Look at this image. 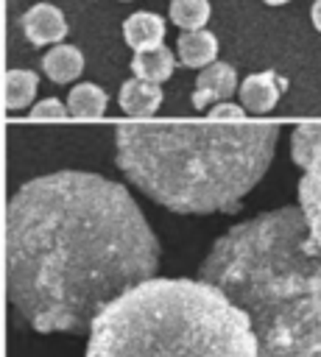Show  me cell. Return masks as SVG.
Returning <instances> with one entry per match:
<instances>
[{
  "label": "cell",
  "instance_id": "6",
  "mask_svg": "<svg viewBox=\"0 0 321 357\" xmlns=\"http://www.w3.org/2000/svg\"><path fill=\"white\" fill-rule=\"evenodd\" d=\"M237 89V75L234 67L226 61H215L209 67H204L195 78V89H193V106L195 109H207V106H218L223 103L232 92Z\"/></svg>",
  "mask_w": 321,
  "mask_h": 357
},
{
  "label": "cell",
  "instance_id": "18",
  "mask_svg": "<svg viewBox=\"0 0 321 357\" xmlns=\"http://www.w3.org/2000/svg\"><path fill=\"white\" fill-rule=\"evenodd\" d=\"M207 114L212 120H243V106H237V103H218Z\"/></svg>",
  "mask_w": 321,
  "mask_h": 357
},
{
  "label": "cell",
  "instance_id": "13",
  "mask_svg": "<svg viewBox=\"0 0 321 357\" xmlns=\"http://www.w3.org/2000/svg\"><path fill=\"white\" fill-rule=\"evenodd\" d=\"M173 67H176V56L165 45L151 47V50H140L131 59L134 78H142V81H151V84L167 81L173 75Z\"/></svg>",
  "mask_w": 321,
  "mask_h": 357
},
{
  "label": "cell",
  "instance_id": "20",
  "mask_svg": "<svg viewBox=\"0 0 321 357\" xmlns=\"http://www.w3.org/2000/svg\"><path fill=\"white\" fill-rule=\"evenodd\" d=\"M262 3H268V6H282V3H288V0H262Z\"/></svg>",
  "mask_w": 321,
  "mask_h": 357
},
{
  "label": "cell",
  "instance_id": "7",
  "mask_svg": "<svg viewBox=\"0 0 321 357\" xmlns=\"http://www.w3.org/2000/svg\"><path fill=\"white\" fill-rule=\"evenodd\" d=\"M22 31L31 45H56L67 36V20L56 6L36 3L22 14Z\"/></svg>",
  "mask_w": 321,
  "mask_h": 357
},
{
  "label": "cell",
  "instance_id": "10",
  "mask_svg": "<svg viewBox=\"0 0 321 357\" xmlns=\"http://www.w3.org/2000/svg\"><path fill=\"white\" fill-rule=\"evenodd\" d=\"M162 106V89L159 84L142 81V78H128L120 86V109L131 117H148Z\"/></svg>",
  "mask_w": 321,
  "mask_h": 357
},
{
  "label": "cell",
  "instance_id": "9",
  "mask_svg": "<svg viewBox=\"0 0 321 357\" xmlns=\"http://www.w3.org/2000/svg\"><path fill=\"white\" fill-rule=\"evenodd\" d=\"M123 39L137 53L159 47L165 39V20L159 14H151V11H137L123 22Z\"/></svg>",
  "mask_w": 321,
  "mask_h": 357
},
{
  "label": "cell",
  "instance_id": "5",
  "mask_svg": "<svg viewBox=\"0 0 321 357\" xmlns=\"http://www.w3.org/2000/svg\"><path fill=\"white\" fill-rule=\"evenodd\" d=\"M290 153L304 170L299 178V206L315 245L321 248V123H299L293 128Z\"/></svg>",
  "mask_w": 321,
  "mask_h": 357
},
{
  "label": "cell",
  "instance_id": "1",
  "mask_svg": "<svg viewBox=\"0 0 321 357\" xmlns=\"http://www.w3.org/2000/svg\"><path fill=\"white\" fill-rule=\"evenodd\" d=\"M6 268L8 301L31 329L89 335L112 301L156 279L159 240L123 184L59 170L11 195Z\"/></svg>",
  "mask_w": 321,
  "mask_h": 357
},
{
  "label": "cell",
  "instance_id": "21",
  "mask_svg": "<svg viewBox=\"0 0 321 357\" xmlns=\"http://www.w3.org/2000/svg\"><path fill=\"white\" fill-rule=\"evenodd\" d=\"M123 3H126V0H123Z\"/></svg>",
  "mask_w": 321,
  "mask_h": 357
},
{
  "label": "cell",
  "instance_id": "16",
  "mask_svg": "<svg viewBox=\"0 0 321 357\" xmlns=\"http://www.w3.org/2000/svg\"><path fill=\"white\" fill-rule=\"evenodd\" d=\"M209 20V0H170V22L184 31H204Z\"/></svg>",
  "mask_w": 321,
  "mask_h": 357
},
{
  "label": "cell",
  "instance_id": "11",
  "mask_svg": "<svg viewBox=\"0 0 321 357\" xmlns=\"http://www.w3.org/2000/svg\"><path fill=\"white\" fill-rule=\"evenodd\" d=\"M176 53H179V61L184 67H209L215 64V56H218V39L209 33V31H184L176 42Z\"/></svg>",
  "mask_w": 321,
  "mask_h": 357
},
{
  "label": "cell",
  "instance_id": "4",
  "mask_svg": "<svg viewBox=\"0 0 321 357\" xmlns=\"http://www.w3.org/2000/svg\"><path fill=\"white\" fill-rule=\"evenodd\" d=\"M84 357H260L254 329L201 279H148L112 301Z\"/></svg>",
  "mask_w": 321,
  "mask_h": 357
},
{
  "label": "cell",
  "instance_id": "19",
  "mask_svg": "<svg viewBox=\"0 0 321 357\" xmlns=\"http://www.w3.org/2000/svg\"><path fill=\"white\" fill-rule=\"evenodd\" d=\"M310 20H313V25L321 31V0L313 3V8H310Z\"/></svg>",
  "mask_w": 321,
  "mask_h": 357
},
{
  "label": "cell",
  "instance_id": "2",
  "mask_svg": "<svg viewBox=\"0 0 321 357\" xmlns=\"http://www.w3.org/2000/svg\"><path fill=\"white\" fill-rule=\"evenodd\" d=\"M198 279L246 312L260 357H321V248L301 206L260 212L226 229Z\"/></svg>",
  "mask_w": 321,
  "mask_h": 357
},
{
  "label": "cell",
  "instance_id": "14",
  "mask_svg": "<svg viewBox=\"0 0 321 357\" xmlns=\"http://www.w3.org/2000/svg\"><path fill=\"white\" fill-rule=\"evenodd\" d=\"M106 92L98 84H75L67 95V109L73 117H100L106 112Z\"/></svg>",
  "mask_w": 321,
  "mask_h": 357
},
{
  "label": "cell",
  "instance_id": "17",
  "mask_svg": "<svg viewBox=\"0 0 321 357\" xmlns=\"http://www.w3.org/2000/svg\"><path fill=\"white\" fill-rule=\"evenodd\" d=\"M31 114L33 117H53V120H61V117H67L70 114V109L61 103V100H56V98H45V100H39L33 109H31Z\"/></svg>",
  "mask_w": 321,
  "mask_h": 357
},
{
  "label": "cell",
  "instance_id": "8",
  "mask_svg": "<svg viewBox=\"0 0 321 357\" xmlns=\"http://www.w3.org/2000/svg\"><path fill=\"white\" fill-rule=\"evenodd\" d=\"M285 89V78H279L276 73H254L240 84V106L246 112L254 114H265L276 106L279 95Z\"/></svg>",
  "mask_w": 321,
  "mask_h": 357
},
{
  "label": "cell",
  "instance_id": "3",
  "mask_svg": "<svg viewBox=\"0 0 321 357\" xmlns=\"http://www.w3.org/2000/svg\"><path fill=\"white\" fill-rule=\"evenodd\" d=\"M276 139L274 123H123L114 162L170 212H234L265 176Z\"/></svg>",
  "mask_w": 321,
  "mask_h": 357
},
{
  "label": "cell",
  "instance_id": "15",
  "mask_svg": "<svg viewBox=\"0 0 321 357\" xmlns=\"http://www.w3.org/2000/svg\"><path fill=\"white\" fill-rule=\"evenodd\" d=\"M36 73L31 70H8L6 75V109L17 112V109H25L33 95H36Z\"/></svg>",
  "mask_w": 321,
  "mask_h": 357
},
{
  "label": "cell",
  "instance_id": "12",
  "mask_svg": "<svg viewBox=\"0 0 321 357\" xmlns=\"http://www.w3.org/2000/svg\"><path fill=\"white\" fill-rule=\"evenodd\" d=\"M42 70L50 81L56 84H67V81H75L84 70V56L78 47L73 45H53L45 59H42Z\"/></svg>",
  "mask_w": 321,
  "mask_h": 357
}]
</instances>
